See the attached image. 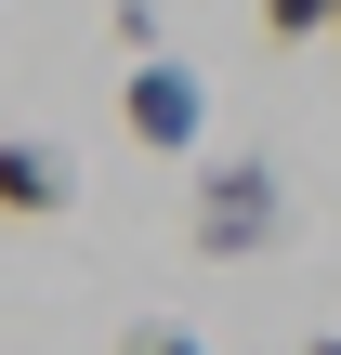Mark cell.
<instances>
[{"instance_id": "obj_1", "label": "cell", "mask_w": 341, "mask_h": 355, "mask_svg": "<svg viewBox=\"0 0 341 355\" xmlns=\"http://www.w3.org/2000/svg\"><path fill=\"white\" fill-rule=\"evenodd\" d=\"M276 224H289V198H276V171H263V158H223V171H197V198H184V237H197L210 263L276 250Z\"/></svg>"}, {"instance_id": "obj_6", "label": "cell", "mask_w": 341, "mask_h": 355, "mask_svg": "<svg viewBox=\"0 0 341 355\" xmlns=\"http://www.w3.org/2000/svg\"><path fill=\"white\" fill-rule=\"evenodd\" d=\"M302 355H341V343H329V329H315V343H302Z\"/></svg>"}, {"instance_id": "obj_4", "label": "cell", "mask_w": 341, "mask_h": 355, "mask_svg": "<svg viewBox=\"0 0 341 355\" xmlns=\"http://www.w3.org/2000/svg\"><path fill=\"white\" fill-rule=\"evenodd\" d=\"M118 355H223V343H197V329H171V316H131Z\"/></svg>"}, {"instance_id": "obj_7", "label": "cell", "mask_w": 341, "mask_h": 355, "mask_svg": "<svg viewBox=\"0 0 341 355\" xmlns=\"http://www.w3.org/2000/svg\"><path fill=\"white\" fill-rule=\"evenodd\" d=\"M329 26H341V0H329Z\"/></svg>"}, {"instance_id": "obj_5", "label": "cell", "mask_w": 341, "mask_h": 355, "mask_svg": "<svg viewBox=\"0 0 341 355\" xmlns=\"http://www.w3.org/2000/svg\"><path fill=\"white\" fill-rule=\"evenodd\" d=\"M263 26H276V40H315V26H329V0H263Z\"/></svg>"}, {"instance_id": "obj_2", "label": "cell", "mask_w": 341, "mask_h": 355, "mask_svg": "<svg viewBox=\"0 0 341 355\" xmlns=\"http://www.w3.org/2000/svg\"><path fill=\"white\" fill-rule=\"evenodd\" d=\"M118 132H131L145 158H197V132H210V92H197V66H171V53H131V79H118Z\"/></svg>"}, {"instance_id": "obj_3", "label": "cell", "mask_w": 341, "mask_h": 355, "mask_svg": "<svg viewBox=\"0 0 341 355\" xmlns=\"http://www.w3.org/2000/svg\"><path fill=\"white\" fill-rule=\"evenodd\" d=\"M79 184H66V158L53 145H0V211H26V224H53Z\"/></svg>"}]
</instances>
